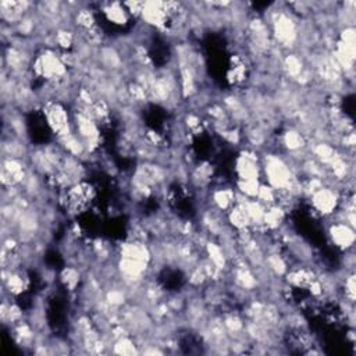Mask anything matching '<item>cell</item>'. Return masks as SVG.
Returning <instances> with one entry per match:
<instances>
[{
    "mask_svg": "<svg viewBox=\"0 0 356 356\" xmlns=\"http://www.w3.org/2000/svg\"><path fill=\"white\" fill-rule=\"evenodd\" d=\"M312 199V208L313 212L319 213L323 217H327L332 215L339 205V195L337 191L323 187L319 191H316L313 195L309 197Z\"/></svg>",
    "mask_w": 356,
    "mask_h": 356,
    "instance_id": "obj_1",
    "label": "cell"
},
{
    "mask_svg": "<svg viewBox=\"0 0 356 356\" xmlns=\"http://www.w3.org/2000/svg\"><path fill=\"white\" fill-rule=\"evenodd\" d=\"M328 237L331 242L344 252L353 248L355 229L345 223H331L328 224Z\"/></svg>",
    "mask_w": 356,
    "mask_h": 356,
    "instance_id": "obj_2",
    "label": "cell"
},
{
    "mask_svg": "<svg viewBox=\"0 0 356 356\" xmlns=\"http://www.w3.org/2000/svg\"><path fill=\"white\" fill-rule=\"evenodd\" d=\"M102 13L105 15L106 20L114 26H125L131 19L127 13L124 5L121 3H102L99 5Z\"/></svg>",
    "mask_w": 356,
    "mask_h": 356,
    "instance_id": "obj_3",
    "label": "cell"
}]
</instances>
